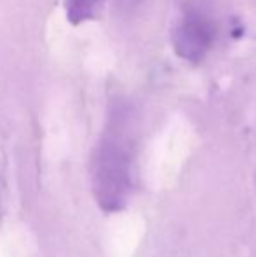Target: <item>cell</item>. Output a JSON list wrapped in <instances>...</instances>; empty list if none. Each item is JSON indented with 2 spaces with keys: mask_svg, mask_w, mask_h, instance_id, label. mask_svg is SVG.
I'll use <instances>...</instances> for the list:
<instances>
[{
  "mask_svg": "<svg viewBox=\"0 0 256 257\" xmlns=\"http://www.w3.org/2000/svg\"><path fill=\"white\" fill-rule=\"evenodd\" d=\"M92 191L102 212L116 213L128 203L133 187L132 147L123 133L109 130L95 147L90 165Z\"/></svg>",
  "mask_w": 256,
  "mask_h": 257,
  "instance_id": "6da1fadb",
  "label": "cell"
},
{
  "mask_svg": "<svg viewBox=\"0 0 256 257\" xmlns=\"http://www.w3.org/2000/svg\"><path fill=\"white\" fill-rule=\"evenodd\" d=\"M216 41V25L197 7H188L172 30V48L190 63H200Z\"/></svg>",
  "mask_w": 256,
  "mask_h": 257,
  "instance_id": "7a4b0ae2",
  "label": "cell"
},
{
  "mask_svg": "<svg viewBox=\"0 0 256 257\" xmlns=\"http://www.w3.org/2000/svg\"><path fill=\"white\" fill-rule=\"evenodd\" d=\"M104 0H65V14L72 25H81L93 20Z\"/></svg>",
  "mask_w": 256,
  "mask_h": 257,
  "instance_id": "3957f363",
  "label": "cell"
},
{
  "mask_svg": "<svg viewBox=\"0 0 256 257\" xmlns=\"http://www.w3.org/2000/svg\"><path fill=\"white\" fill-rule=\"evenodd\" d=\"M0 198H2V194H0Z\"/></svg>",
  "mask_w": 256,
  "mask_h": 257,
  "instance_id": "277c9868",
  "label": "cell"
}]
</instances>
